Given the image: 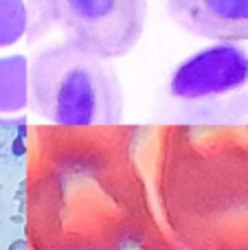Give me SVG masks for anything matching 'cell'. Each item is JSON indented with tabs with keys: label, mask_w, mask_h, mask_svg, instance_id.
<instances>
[{
	"label": "cell",
	"mask_w": 248,
	"mask_h": 250,
	"mask_svg": "<svg viewBox=\"0 0 248 250\" xmlns=\"http://www.w3.org/2000/svg\"><path fill=\"white\" fill-rule=\"evenodd\" d=\"M149 125L29 129V250H123L161 230L139 149Z\"/></svg>",
	"instance_id": "obj_1"
},
{
	"label": "cell",
	"mask_w": 248,
	"mask_h": 250,
	"mask_svg": "<svg viewBox=\"0 0 248 250\" xmlns=\"http://www.w3.org/2000/svg\"><path fill=\"white\" fill-rule=\"evenodd\" d=\"M154 189L180 250H248V123H165Z\"/></svg>",
	"instance_id": "obj_2"
},
{
	"label": "cell",
	"mask_w": 248,
	"mask_h": 250,
	"mask_svg": "<svg viewBox=\"0 0 248 250\" xmlns=\"http://www.w3.org/2000/svg\"><path fill=\"white\" fill-rule=\"evenodd\" d=\"M26 108L62 127L117 125L123 119L121 82L110 60L64 40L31 60Z\"/></svg>",
	"instance_id": "obj_3"
},
{
	"label": "cell",
	"mask_w": 248,
	"mask_h": 250,
	"mask_svg": "<svg viewBox=\"0 0 248 250\" xmlns=\"http://www.w3.org/2000/svg\"><path fill=\"white\" fill-rule=\"evenodd\" d=\"M169 123H248V51L215 42L178 64L163 92Z\"/></svg>",
	"instance_id": "obj_4"
},
{
	"label": "cell",
	"mask_w": 248,
	"mask_h": 250,
	"mask_svg": "<svg viewBox=\"0 0 248 250\" xmlns=\"http://www.w3.org/2000/svg\"><path fill=\"white\" fill-rule=\"evenodd\" d=\"M26 38L35 44L53 29L66 42L103 60L125 57L139 44L147 20V0H24Z\"/></svg>",
	"instance_id": "obj_5"
},
{
	"label": "cell",
	"mask_w": 248,
	"mask_h": 250,
	"mask_svg": "<svg viewBox=\"0 0 248 250\" xmlns=\"http://www.w3.org/2000/svg\"><path fill=\"white\" fill-rule=\"evenodd\" d=\"M167 13L180 29L198 38L248 40V0H167Z\"/></svg>",
	"instance_id": "obj_6"
},
{
	"label": "cell",
	"mask_w": 248,
	"mask_h": 250,
	"mask_svg": "<svg viewBox=\"0 0 248 250\" xmlns=\"http://www.w3.org/2000/svg\"><path fill=\"white\" fill-rule=\"evenodd\" d=\"M29 101V60L24 55L0 57V112H20Z\"/></svg>",
	"instance_id": "obj_7"
},
{
	"label": "cell",
	"mask_w": 248,
	"mask_h": 250,
	"mask_svg": "<svg viewBox=\"0 0 248 250\" xmlns=\"http://www.w3.org/2000/svg\"><path fill=\"white\" fill-rule=\"evenodd\" d=\"M26 35V2L0 0V46H11Z\"/></svg>",
	"instance_id": "obj_8"
},
{
	"label": "cell",
	"mask_w": 248,
	"mask_h": 250,
	"mask_svg": "<svg viewBox=\"0 0 248 250\" xmlns=\"http://www.w3.org/2000/svg\"><path fill=\"white\" fill-rule=\"evenodd\" d=\"M123 250H180V246L169 237L167 230H154V233L145 235V237L132 242L127 248Z\"/></svg>",
	"instance_id": "obj_9"
},
{
	"label": "cell",
	"mask_w": 248,
	"mask_h": 250,
	"mask_svg": "<svg viewBox=\"0 0 248 250\" xmlns=\"http://www.w3.org/2000/svg\"><path fill=\"white\" fill-rule=\"evenodd\" d=\"M7 250H29V244H26V239H16Z\"/></svg>",
	"instance_id": "obj_10"
}]
</instances>
